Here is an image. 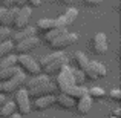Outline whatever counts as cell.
<instances>
[{
	"label": "cell",
	"instance_id": "cell-36",
	"mask_svg": "<svg viewBox=\"0 0 121 118\" xmlns=\"http://www.w3.org/2000/svg\"><path fill=\"white\" fill-rule=\"evenodd\" d=\"M5 103H6V95L0 92V107H2V106H3Z\"/></svg>",
	"mask_w": 121,
	"mask_h": 118
},
{
	"label": "cell",
	"instance_id": "cell-1",
	"mask_svg": "<svg viewBox=\"0 0 121 118\" xmlns=\"http://www.w3.org/2000/svg\"><path fill=\"white\" fill-rule=\"evenodd\" d=\"M17 68L20 69L23 74H29V75H39L41 74V68L35 58L29 57L28 54H18L17 55Z\"/></svg>",
	"mask_w": 121,
	"mask_h": 118
},
{
	"label": "cell",
	"instance_id": "cell-10",
	"mask_svg": "<svg viewBox=\"0 0 121 118\" xmlns=\"http://www.w3.org/2000/svg\"><path fill=\"white\" fill-rule=\"evenodd\" d=\"M55 84H52L51 81L44 83V84L41 86H37V87L34 89H29L28 91V95H29V98H40V97H46V95H54V92H55Z\"/></svg>",
	"mask_w": 121,
	"mask_h": 118
},
{
	"label": "cell",
	"instance_id": "cell-12",
	"mask_svg": "<svg viewBox=\"0 0 121 118\" xmlns=\"http://www.w3.org/2000/svg\"><path fill=\"white\" fill-rule=\"evenodd\" d=\"M54 103H55V97H54V95H46V97L35 98V100H34V104H31V109L43 112V110L49 109L51 106H54Z\"/></svg>",
	"mask_w": 121,
	"mask_h": 118
},
{
	"label": "cell",
	"instance_id": "cell-25",
	"mask_svg": "<svg viewBox=\"0 0 121 118\" xmlns=\"http://www.w3.org/2000/svg\"><path fill=\"white\" fill-rule=\"evenodd\" d=\"M20 69L17 66H12V68H6V69H0V83L3 81H8L9 78H12Z\"/></svg>",
	"mask_w": 121,
	"mask_h": 118
},
{
	"label": "cell",
	"instance_id": "cell-22",
	"mask_svg": "<svg viewBox=\"0 0 121 118\" xmlns=\"http://www.w3.org/2000/svg\"><path fill=\"white\" fill-rule=\"evenodd\" d=\"M74 60H75V63H77V66H78L80 71H84L86 66H87L89 61H91V60L86 57V54L81 52V51H77V52L74 54Z\"/></svg>",
	"mask_w": 121,
	"mask_h": 118
},
{
	"label": "cell",
	"instance_id": "cell-42",
	"mask_svg": "<svg viewBox=\"0 0 121 118\" xmlns=\"http://www.w3.org/2000/svg\"><path fill=\"white\" fill-rule=\"evenodd\" d=\"M109 118H115V117H109Z\"/></svg>",
	"mask_w": 121,
	"mask_h": 118
},
{
	"label": "cell",
	"instance_id": "cell-15",
	"mask_svg": "<svg viewBox=\"0 0 121 118\" xmlns=\"http://www.w3.org/2000/svg\"><path fill=\"white\" fill-rule=\"evenodd\" d=\"M17 11H18V8H15V6L6 9V12H5V15H3L2 22H0V28H11L12 25H14Z\"/></svg>",
	"mask_w": 121,
	"mask_h": 118
},
{
	"label": "cell",
	"instance_id": "cell-30",
	"mask_svg": "<svg viewBox=\"0 0 121 118\" xmlns=\"http://www.w3.org/2000/svg\"><path fill=\"white\" fill-rule=\"evenodd\" d=\"M11 39V29L9 28H0V43Z\"/></svg>",
	"mask_w": 121,
	"mask_h": 118
},
{
	"label": "cell",
	"instance_id": "cell-9",
	"mask_svg": "<svg viewBox=\"0 0 121 118\" xmlns=\"http://www.w3.org/2000/svg\"><path fill=\"white\" fill-rule=\"evenodd\" d=\"M39 44H40V39L37 35H34V37H29V39L18 41V43H14V51L17 54H28L29 51L35 49Z\"/></svg>",
	"mask_w": 121,
	"mask_h": 118
},
{
	"label": "cell",
	"instance_id": "cell-28",
	"mask_svg": "<svg viewBox=\"0 0 121 118\" xmlns=\"http://www.w3.org/2000/svg\"><path fill=\"white\" fill-rule=\"evenodd\" d=\"M12 51H14V41L11 39L3 41V43H0V58L8 55V54H12Z\"/></svg>",
	"mask_w": 121,
	"mask_h": 118
},
{
	"label": "cell",
	"instance_id": "cell-39",
	"mask_svg": "<svg viewBox=\"0 0 121 118\" xmlns=\"http://www.w3.org/2000/svg\"><path fill=\"white\" fill-rule=\"evenodd\" d=\"M9 118H22V115H20V114H17V112H15V114H12V115L9 117Z\"/></svg>",
	"mask_w": 121,
	"mask_h": 118
},
{
	"label": "cell",
	"instance_id": "cell-2",
	"mask_svg": "<svg viewBox=\"0 0 121 118\" xmlns=\"http://www.w3.org/2000/svg\"><path fill=\"white\" fill-rule=\"evenodd\" d=\"M26 74H23L22 71H18L17 74L14 75L12 78H9L8 81L0 83L2 86V94H15L20 87L25 86V81H26Z\"/></svg>",
	"mask_w": 121,
	"mask_h": 118
},
{
	"label": "cell",
	"instance_id": "cell-26",
	"mask_svg": "<svg viewBox=\"0 0 121 118\" xmlns=\"http://www.w3.org/2000/svg\"><path fill=\"white\" fill-rule=\"evenodd\" d=\"M63 18H65V22H66V26L72 25L78 18V9L77 8H69L68 11L63 14Z\"/></svg>",
	"mask_w": 121,
	"mask_h": 118
},
{
	"label": "cell",
	"instance_id": "cell-13",
	"mask_svg": "<svg viewBox=\"0 0 121 118\" xmlns=\"http://www.w3.org/2000/svg\"><path fill=\"white\" fill-rule=\"evenodd\" d=\"M34 35H35V28L28 25L26 28H23V29H20V31H15L14 34H11V37H12L11 40L14 41V43H18V41H22L25 39H29V37H34Z\"/></svg>",
	"mask_w": 121,
	"mask_h": 118
},
{
	"label": "cell",
	"instance_id": "cell-34",
	"mask_svg": "<svg viewBox=\"0 0 121 118\" xmlns=\"http://www.w3.org/2000/svg\"><path fill=\"white\" fill-rule=\"evenodd\" d=\"M86 3H87L89 6H97V5H100L101 2H103V0H84Z\"/></svg>",
	"mask_w": 121,
	"mask_h": 118
},
{
	"label": "cell",
	"instance_id": "cell-37",
	"mask_svg": "<svg viewBox=\"0 0 121 118\" xmlns=\"http://www.w3.org/2000/svg\"><path fill=\"white\" fill-rule=\"evenodd\" d=\"M6 9H8V8H5V6H0V22H2V18H3V15H5Z\"/></svg>",
	"mask_w": 121,
	"mask_h": 118
},
{
	"label": "cell",
	"instance_id": "cell-27",
	"mask_svg": "<svg viewBox=\"0 0 121 118\" xmlns=\"http://www.w3.org/2000/svg\"><path fill=\"white\" fill-rule=\"evenodd\" d=\"M87 95L92 98V100H101V98L106 97V91H104L103 87H97V86H94V87L87 89Z\"/></svg>",
	"mask_w": 121,
	"mask_h": 118
},
{
	"label": "cell",
	"instance_id": "cell-23",
	"mask_svg": "<svg viewBox=\"0 0 121 118\" xmlns=\"http://www.w3.org/2000/svg\"><path fill=\"white\" fill-rule=\"evenodd\" d=\"M55 103H58L61 107H65V109H68V110H71L72 107H75V101L72 100V98H69L68 95H65V94H60L58 97L55 98Z\"/></svg>",
	"mask_w": 121,
	"mask_h": 118
},
{
	"label": "cell",
	"instance_id": "cell-33",
	"mask_svg": "<svg viewBox=\"0 0 121 118\" xmlns=\"http://www.w3.org/2000/svg\"><path fill=\"white\" fill-rule=\"evenodd\" d=\"M28 3H29L32 8H39L41 5V0H28Z\"/></svg>",
	"mask_w": 121,
	"mask_h": 118
},
{
	"label": "cell",
	"instance_id": "cell-38",
	"mask_svg": "<svg viewBox=\"0 0 121 118\" xmlns=\"http://www.w3.org/2000/svg\"><path fill=\"white\" fill-rule=\"evenodd\" d=\"M120 114H121V109H120V107H117V109L113 110V117H115V118H120Z\"/></svg>",
	"mask_w": 121,
	"mask_h": 118
},
{
	"label": "cell",
	"instance_id": "cell-18",
	"mask_svg": "<svg viewBox=\"0 0 121 118\" xmlns=\"http://www.w3.org/2000/svg\"><path fill=\"white\" fill-rule=\"evenodd\" d=\"M52 28H55V18H40L39 22H37V28L35 31H41V32H48L49 29H52Z\"/></svg>",
	"mask_w": 121,
	"mask_h": 118
},
{
	"label": "cell",
	"instance_id": "cell-7",
	"mask_svg": "<svg viewBox=\"0 0 121 118\" xmlns=\"http://www.w3.org/2000/svg\"><path fill=\"white\" fill-rule=\"evenodd\" d=\"M31 15H32V9H31L29 6H22V8H18L17 15H15V20H14V25H12V26H14L17 31L26 28L28 23H29Z\"/></svg>",
	"mask_w": 121,
	"mask_h": 118
},
{
	"label": "cell",
	"instance_id": "cell-16",
	"mask_svg": "<svg viewBox=\"0 0 121 118\" xmlns=\"http://www.w3.org/2000/svg\"><path fill=\"white\" fill-rule=\"evenodd\" d=\"M48 81H49V77L44 75V74L34 75L32 78H29V80L25 81V89L29 91V89H34V87H37V86H41V84H44V83H48Z\"/></svg>",
	"mask_w": 121,
	"mask_h": 118
},
{
	"label": "cell",
	"instance_id": "cell-41",
	"mask_svg": "<svg viewBox=\"0 0 121 118\" xmlns=\"http://www.w3.org/2000/svg\"><path fill=\"white\" fill-rule=\"evenodd\" d=\"M0 92H2V86H0Z\"/></svg>",
	"mask_w": 121,
	"mask_h": 118
},
{
	"label": "cell",
	"instance_id": "cell-20",
	"mask_svg": "<svg viewBox=\"0 0 121 118\" xmlns=\"http://www.w3.org/2000/svg\"><path fill=\"white\" fill-rule=\"evenodd\" d=\"M15 112H17V107H15L14 101H8L6 100V103L0 107V117L2 118H9L12 114H15Z\"/></svg>",
	"mask_w": 121,
	"mask_h": 118
},
{
	"label": "cell",
	"instance_id": "cell-17",
	"mask_svg": "<svg viewBox=\"0 0 121 118\" xmlns=\"http://www.w3.org/2000/svg\"><path fill=\"white\" fill-rule=\"evenodd\" d=\"M65 95H68V97L72 98L74 101L80 100V98L87 95V87H86V86H72V87H69L68 91L65 92Z\"/></svg>",
	"mask_w": 121,
	"mask_h": 118
},
{
	"label": "cell",
	"instance_id": "cell-40",
	"mask_svg": "<svg viewBox=\"0 0 121 118\" xmlns=\"http://www.w3.org/2000/svg\"><path fill=\"white\" fill-rule=\"evenodd\" d=\"M60 2H61L63 5H69V3H72V0H60Z\"/></svg>",
	"mask_w": 121,
	"mask_h": 118
},
{
	"label": "cell",
	"instance_id": "cell-8",
	"mask_svg": "<svg viewBox=\"0 0 121 118\" xmlns=\"http://www.w3.org/2000/svg\"><path fill=\"white\" fill-rule=\"evenodd\" d=\"M68 63H69V58H68V55L65 54L63 57L54 60V61L49 63L48 66L41 68V72H43L44 75H48V77H51V75H57L63 68H65V66H68Z\"/></svg>",
	"mask_w": 121,
	"mask_h": 118
},
{
	"label": "cell",
	"instance_id": "cell-4",
	"mask_svg": "<svg viewBox=\"0 0 121 118\" xmlns=\"http://www.w3.org/2000/svg\"><path fill=\"white\" fill-rule=\"evenodd\" d=\"M14 103H15L17 110H18L17 114H20L22 117L31 114V110H32L31 109V98H29V95H28V91L23 89V87H20L15 92V101Z\"/></svg>",
	"mask_w": 121,
	"mask_h": 118
},
{
	"label": "cell",
	"instance_id": "cell-24",
	"mask_svg": "<svg viewBox=\"0 0 121 118\" xmlns=\"http://www.w3.org/2000/svg\"><path fill=\"white\" fill-rule=\"evenodd\" d=\"M63 55H65V52H63V51H54L52 54H49V55L43 57V58L39 61V65H40V68H44V66H48L49 63H52L54 60L60 58V57H63Z\"/></svg>",
	"mask_w": 121,
	"mask_h": 118
},
{
	"label": "cell",
	"instance_id": "cell-5",
	"mask_svg": "<svg viewBox=\"0 0 121 118\" xmlns=\"http://www.w3.org/2000/svg\"><path fill=\"white\" fill-rule=\"evenodd\" d=\"M77 41H78V35L75 32H65L63 35L54 40L52 43H49V48L52 51H63L66 48H69L71 44H75Z\"/></svg>",
	"mask_w": 121,
	"mask_h": 118
},
{
	"label": "cell",
	"instance_id": "cell-6",
	"mask_svg": "<svg viewBox=\"0 0 121 118\" xmlns=\"http://www.w3.org/2000/svg\"><path fill=\"white\" fill-rule=\"evenodd\" d=\"M84 75L87 80H97V78H103L107 75V68L100 61H89V65L86 66Z\"/></svg>",
	"mask_w": 121,
	"mask_h": 118
},
{
	"label": "cell",
	"instance_id": "cell-14",
	"mask_svg": "<svg viewBox=\"0 0 121 118\" xmlns=\"http://www.w3.org/2000/svg\"><path fill=\"white\" fill-rule=\"evenodd\" d=\"M92 104H94V100H92L89 95H86V97L77 100L75 107H77L78 114H81V115H87V114L91 112V109H92Z\"/></svg>",
	"mask_w": 121,
	"mask_h": 118
},
{
	"label": "cell",
	"instance_id": "cell-3",
	"mask_svg": "<svg viewBox=\"0 0 121 118\" xmlns=\"http://www.w3.org/2000/svg\"><path fill=\"white\" fill-rule=\"evenodd\" d=\"M57 86L55 87H58V91L61 92V94H65L66 91H68L69 87H72V86H75L74 83V77H72V68L71 66H65V68L61 69V71L57 74Z\"/></svg>",
	"mask_w": 121,
	"mask_h": 118
},
{
	"label": "cell",
	"instance_id": "cell-21",
	"mask_svg": "<svg viewBox=\"0 0 121 118\" xmlns=\"http://www.w3.org/2000/svg\"><path fill=\"white\" fill-rule=\"evenodd\" d=\"M12 66H17V55L15 54H8L0 58V69L12 68Z\"/></svg>",
	"mask_w": 121,
	"mask_h": 118
},
{
	"label": "cell",
	"instance_id": "cell-29",
	"mask_svg": "<svg viewBox=\"0 0 121 118\" xmlns=\"http://www.w3.org/2000/svg\"><path fill=\"white\" fill-rule=\"evenodd\" d=\"M72 77H74V83L75 86H84L86 84V75L84 72L80 71V69H72Z\"/></svg>",
	"mask_w": 121,
	"mask_h": 118
},
{
	"label": "cell",
	"instance_id": "cell-31",
	"mask_svg": "<svg viewBox=\"0 0 121 118\" xmlns=\"http://www.w3.org/2000/svg\"><path fill=\"white\" fill-rule=\"evenodd\" d=\"M109 98L113 101H121V91L120 89H112V91H109Z\"/></svg>",
	"mask_w": 121,
	"mask_h": 118
},
{
	"label": "cell",
	"instance_id": "cell-32",
	"mask_svg": "<svg viewBox=\"0 0 121 118\" xmlns=\"http://www.w3.org/2000/svg\"><path fill=\"white\" fill-rule=\"evenodd\" d=\"M3 2V6L5 8H12V6H15V0H2Z\"/></svg>",
	"mask_w": 121,
	"mask_h": 118
},
{
	"label": "cell",
	"instance_id": "cell-11",
	"mask_svg": "<svg viewBox=\"0 0 121 118\" xmlns=\"http://www.w3.org/2000/svg\"><path fill=\"white\" fill-rule=\"evenodd\" d=\"M107 37L104 32H97L94 37H92V49H94L95 54H106L107 52Z\"/></svg>",
	"mask_w": 121,
	"mask_h": 118
},
{
	"label": "cell",
	"instance_id": "cell-35",
	"mask_svg": "<svg viewBox=\"0 0 121 118\" xmlns=\"http://www.w3.org/2000/svg\"><path fill=\"white\" fill-rule=\"evenodd\" d=\"M28 0H15V8H22V6H26Z\"/></svg>",
	"mask_w": 121,
	"mask_h": 118
},
{
	"label": "cell",
	"instance_id": "cell-19",
	"mask_svg": "<svg viewBox=\"0 0 121 118\" xmlns=\"http://www.w3.org/2000/svg\"><path fill=\"white\" fill-rule=\"evenodd\" d=\"M65 32H68L66 28H52V29H49L48 32H44V40L48 41V44H49L55 39H58L60 35H63Z\"/></svg>",
	"mask_w": 121,
	"mask_h": 118
}]
</instances>
